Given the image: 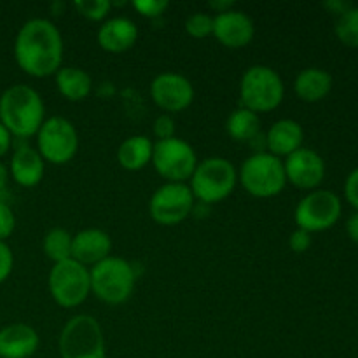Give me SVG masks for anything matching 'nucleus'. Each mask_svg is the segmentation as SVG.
I'll list each match as a JSON object with an SVG mask.
<instances>
[{"label":"nucleus","instance_id":"1","mask_svg":"<svg viewBox=\"0 0 358 358\" xmlns=\"http://www.w3.org/2000/svg\"><path fill=\"white\" fill-rule=\"evenodd\" d=\"M17 66L31 77H49L62 69L63 38L58 27L44 17H34L20 28L14 41Z\"/></svg>","mask_w":358,"mask_h":358},{"label":"nucleus","instance_id":"2","mask_svg":"<svg viewBox=\"0 0 358 358\" xmlns=\"http://www.w3.org/2000/svg\"><path fill=\"white\" fill-rule=\"evenodd\" d=\"M44 101L31 86L14 84L0 96V122L16 138L37 135L44 124Z\"/></svg>","mask_w":358,"mask_h":358},{"label":"nucleus","instance_id":"3","mask_svg":"<svg viewBox=\"0 0 358 358\" xmlns=\"http://www.w3.org/2000/svg\"><path fill=\"white\" fill-rule=\"evenodd\" d=\"M285 94L282 77L266 65H254L245 70L240 83L241 105L255 114H266L280 107Z\"/></svg>","mask_w":358,"mask_h":358},{"label":"nucleus","instance_id":"4","mask_svg":"<svg viewBox=\"0 0 358 358\" xmlns=\"http://www.w3.org/2000/svg\"><path fill=\"white\" fill-rule=\"evenodd\" d=\"M238 180L254 198H275L285 189L283 161L269 152H255L243 161Z\"/></svg>","mask_w":358,"mask_h":358},{"label":"nucleus","instance_id":"5","mask_svg":"<svg viewBox=\"0 0 358 358\" xmlns=\"http://www.w3.org/2000/svg\"><path fill=\"white\" fill-rule=\"evenodd\" d=\"M91 292L107 304H122L129 299L136 283L133 264L121 257H107L90 269Z\"/></svg>","mask_w":358,"mask_h":358},{"label":"nucleus","instance_id":"6","mask_svg":"<svg viewBox=\"0 0 358 358\" xmlns=\"http://www.w3.org/2000/svg\"><path fill=\"white\" fill-rule=\"evenodd\" d=\"M238 184V171L231 161L224 157H208L196 166L191 177V191L194 199L203 205H213L229 198Z\"/></svg>","mask_w":358,"mask_h":358},{"label":"nucleus","instance_id":"7","mask_svg":"<svg viewBox=\"0 0 358 358\" xmlns=\"http://www.w3.org/2000/svg\"><path fill=\"white\" fill-rule=\"evenodd\" d=\"M62 358H107L100 324L91 315H76L59 334Z\"/></svg>","mask_w":358,"mask_h":358},{"label":"nucleus","instance_id":"8","mask_svg":"<svg viewBox=\"0 0 358 358\" xmlns=\"http://www.w3.org/2000/svg\"><path fill=\"white\" fill-rule=\"evenodd\" d=\"M49 294L62 308H77L91 294L90 269L73 259L58 262L49 271Z\"/></svg>","mask_w":358,"mask_h":358},{"label":"nucleus","instance_id":"9","mask_svg":"<svg viewBox=\"0 0 358 358\" xmlns=\"http://www.w3.org/2000/svg\"><path fill=\"white\" fill-rule=\"evenodd\" d=\"M150 163L164 180L184 184L185 180H191L198 166V157L191 143L173 136L168 140H157L154 143Z\"/></svg>","mask_w":358,"mask_h":358},{"label":"nucleus","instance_id":"10","mask_svg":"<svg viewBox=\"0 0 358 358\" xmlns=\"http://www.w3.org/2000/svg\"><path fill=\"white\" fill-rule=\"evenodd\" d=\"M37 150L42 159L51 164H65L79 150V135L69 119L55 117L44 121L37 133Z\"/></svg>","mask_w":358,"mask_h":358},{"label":"nucleus","instance_id":"11","mask_svg":"<svg viewBox=\"0 0 358 358\" xmlns=\"http://www.w3.org/2000/svg\"><path fill=\"white\" fill-rule=\"evenodd\" d=\"M194 210V196L187 184L161 185L149 201V213L161 226H177Z\"/></svg>","mask_w":358,"mask_h":358},{"label":"nucleus","instance_id":"12","mask_svg":"<svg viewBox=\"0 0 358 358\" xmlns=\"http://www.w3.org/2000/svg\"><path fill=\"white\" fill-rule=\"evenodd\" d=\"M341 217V199L332 191H313L296 208V224L306 233H318L334 226Z\"/></svg>","mask_w":358,"mask_h":358},{"label":"nucleus","instance_id":"13","mask_svg":"<svg viewBox=\"0 0 358 358\" xmlns=\"http://www.w3.org/2000/svg\"><path fill=\"white\" fill-rule=\"evenodd\" d=\"M154 103L164 112H182L194 100V87L187 77L175 72H164L154 77L150 84Z\"/></svg>","mask_w":358,"mask_h":358},{"label":"nucleus","instance_id":"14","mask_svg":"<svg viewBox=\"0 0 358 358\" xmlns=\"http://www.w3.org/2000/svg\"><path fill=\"white\" fill-rule=\"evenodd\" d=\"M283 168H285L287 182L296 185L297 189L318 187L325 177V163L322 156L306 147H301L296 152L287 156Z\"/></svg>","mask_w":358,"mask_h":358},{"label":"nucleus","instance_id":"15","mask_svg":"<svg viewBox=\"0 0 358 358\" xmlns=\"http://www.w3.org/2000/svg\"><path fill=\"white\" fill-rule=\"evenodd\" d=\"M213 37L231 49L245 48L255 35L254 21L243 10L231 9L213 17Z\"/></svg>","mask_w":358,"mask_h":358},{"label":"nucleus","instance_id":"16","mask_svg":"<svg viewBox=\"0 0 358 358\" xmlns=\"http://www.w3.org/2000/svg\"><path fill=\"white\" fill-rule=\"evenodd\" d=\"M112 240L101 229H83L72 236V259L87 266H94L110 257Z\"/></svg>","mask_w":358,"mask_h":358},{"label":"nucleus","instance_id":"17","mask_svg":"<svg viewBox=\"0 0 358 358\" xmlns=\"http://www.w3.org/2000/svg\"><path fill=\"white\" fill-rule=\"evenodd\" d=\"M37 331L27 324L0 329V358H30L38 350Z\"/></svg>","mask_w":358,"mask_h":358},{"label":"nucleus","instance_id":"18","mask_svg":"<svg viewBox=\"0 0 358 358\" xmlns=\"http://www.w3.org/2000/svg\"><path fill=\"white\" fill-rule=\"evenodd\" d=\"M138 28L129 17H110L98 30V44L107 52H124L135 45Z\"/></svg>","mask_w":358,"mask_h":358},{"label":"nucleus","instance_id":"19","mask_svg":"<svg viewBox=\"0 0 358 358\" xmlns=\"http://www.w3.org/2000/svg\"><path fill=\"white\" fill-rule=\"evenodd\" d=\"M44 159L37 149L20 145L10 157V177L21 187H35L44 178Z\"/></svg>","mask_w":358,"mask_h":358},{"label":"nucleus","instance_id":"20","mask_svg":"<svg viewBox=\"0 0 358 358\" xmlns=\"http://www.w3.org/2000/svg\"><path fill=\"white\" fill-rule=\"evenodd\" d=\"M266 147L268 152L276 157L290 156L301 149L304 140L303 126L294 119H280L266 133Z\"/></svg>","mask_w":358,"mask_h":358},{"label":"nucleus","instance_id":"21","mask_svg":"<svg viewBox=\"0 0 358 358\" xmlns=\"http://www.w3.org/2000/svg\"><path fill=\"white\" fill-rule=\"evenodd\" d=\"M154 143L145 135H133L126 138L117 149V161L124 170L140 171L152 161Z\"/></svg>","mask_w":358,"mask_h":358},{"label":"nucleus","instance_id":"22","mask_svg":"<svg viewBox=\"0 0 358 358\" xmlns=\"http://www.w3.org/2000/svg\"><path fill=\"white\" fill-rule=\"evenodd\" d=\"M294 90L301 100L315 103V101L324 100L331 93L332 77L322 69H306L296 77Z\"/></svg>","mask_w":358,"mask_h":358},{"label":"nucleus","instance_id":"23","mask_svg":"<svg viewBox=\"0 0 358 358\" xmlns=\"http://www.w3.org/2000/svg\"><path fill=\"white\" fill-rule=\"evenodd\" d=\"M55 76L58 91L69 101L86 100L93 90L91 76L79 66H62Z\"/></svg>","mask_w":358,"mask_h":358},{"label":"nucleus","instance_id":"24","mask_svg":"<svg viewBox=\"0 0 358 358\" xmlns=\"http://www.w3.org/2000/svg\"><path fill=\"white\" fill-rule=\"evenodd\" d=\"M227 135L236 142H254L261 135V119L259 114L241 107L229 115L226 122Z\"/></svg>","mask_w":358,"mask_h":358},{"label":"nucleus","instance_id":"25","mask_svg":"<svg viewBox=\"0 0 358 358\" xmlns=\"http://www.w3.org/2000/svg\"><path fill=\"white\" fill-rule=\"evenodd\" d=\"M42 248H44V254L48 255V259H51L55 264L72 259V234L62 227L51 229L44 236Z\"/></svg>","mask_w":358,"mask_h":358},{"label":"nucleus","instance_id":"26","mask_svg":"<svg viewBox=\"0 0 358 358\" xmlns=\"http://www.w3.org/2000/svg\"><path fill=\"white\" fill-rule=\"evenodd\" d=\"M336 35L350 48H358V7H350L336 21Z\"/></svg>","mask_w":358,"mask_h":358},{"label":"nucleus","instance_id":"27","mask_svg":"<svg viewBox=\"0 0 358 358\" xmlns=\"http://www.w3.org/2000/svg\"><path fill=\"white\" fill-rule=\"evenodd\" d=\"M73 7L86 20L101 21L110 13L112 3L108 0H77Z\"/></svg>","mask_w":358,"mask_h":358},{"label":"nucleus","instance_id":"28","mask_svg":"<svg viewBox=\"0 0 358 358\" xmlns=\"http://www.w3.org/2000/svg\"><path fill=\"white\" fill-rule=\"evenodd\" d=\"M185 31L194 38H205L213 34V17L206 13H194L185 21Z\"/></svg>","mask_w":358,"mask_h":358},{"label":"nucleus","instance_id":"29","mask_svg":"<svg viewBox=\"0 0 358 358\" xmlns=\"http://www.w3.org/2000/svg\"><path fill=\"white\" fill-rule=\"evenodd\" d=\"M16 227V217L10 210L9 203L0 196V241H6Z\"/></svg>","mask_w":358,"mask_h":358},{"label":"nucleus","instance_id":"30","mask_svg":"<svg viewBox=\"0 0 358 358\" xmlns=\"http://www.w3.org/2000/svg\"><path fill=\"white\" fill-rule=\"evenodd\" d=\"M131 6L143 17H159L168 9L166 0H135Z\"/></svg>","mask_w":358,"mask_h":358},{"label":"nucleus","instance_id":"31","mask_svg":"<svg viewBox=\"0 0 358 358\" xmlns=\"http://www.w3.org/2000/svg\"><path fill=\"white\" fill-rule=\"evenodd\" d=\"M154 135L157 140H168L175 136V121L171 119L170 114H161L159 117L154 121Z\"/></svg>","mask_w":358,"mask_h":358},{"label":"nucleus","instance_id":"32","mask_svg":"<svg viewBox=\"0 0 358 358\" xmlns=\"http://www.w3.org/2000/svg\"><path fill=\"white\" fill-rule=\"evenodd\" d=\"M14 268V255L6 241H0V283L6 282Z\"/></svg>","mask_w":358,"mask_h":358},{"label":"nucleus","instance_id":"33","mask_svg":"<svg viewBox=\"0 0 358 358\" xmlns=\"http://www.w3.org/2000/svg\"><path fill=\"white\" fill-rule=\"evenodd\" d=\"M289 245L296 254H303V252H306L308 248L311 247V234L303 229L294 231V233L290 234Z\"/></svg>","mask_w":358,"mask_h":358},{"label":"nucleus","instance_id":"34","mask_svg":"<svg viewBox=\"0 0 358 358\" xmlns=\"http://www.w3.org/2000/svg\"><path fill=\"white\" fill-rule=\"evenodd\" d=\"M345 194L350 205L355 206L358 210V168H355V170L348 175V178H346Z\"/></svg>","mask_w":358,"mask_h":358},{"label":"nucleus","instance_id":"35","mask_svg":"<svg viewBox=\"0 0 358 358\" xmlns=\"http://www.w3.org/2000/svg\"><path fill=\"white\" fill-rule=\"evenodd\" d=\"M10 145H13V135H10L6 129V126L0 122V157H3L9 152Z\"/></svg>","mask_w":358,"mask_h":358},{"label":"nucleus","instance_id":"36","mask_svg":"<svg viewBox=\"0 0 358 358\" xmlns=\"http://www.w3.org/2000/svg\"><path fill=\"white\" fill-rule=\"evenodd\" d=\"M346 231H348V236L352 238L355 243H358V212L353 213L348 219V224H346Z\"/></svg>","mask_w":358,"mask_h":358},{"label":"nucleus","instance_id":"37","mask_svg":"<svg viewBox=\"0 0 358 358\" xmlns=\"http://www.w3.org/2000/svg\"><path fill=\"white\" fill-rule=\"evenodd\" d=\"M325 7H329V9L336 10V13H338L339 16H341V14L345 13V10H348L350 7H352V3H348V2H325Z\"/></svg>","mask_w":358,"mask_h":358},{"label":"nucleus","instance_id":"38","mask_svg":"<svg viewBox=\"0 0 358 358\" xmlns=\"http://www.w3.org/2000/svg\"><path fill=\"white\" fill-rule=\"evenodd\" d=\"M7 180H9V170L6 168V164L0 163V196H2L3 191H6Z\"/></svg>","mask_w":358,"mask_h":358},{"label":"nucleus","instance_id":"39","mask_svg":"<svg viewBox=\"0 0 358 358\" xmlns=\"http://www.w3.org/2000/svg\"><path fill=\"white\" fill-rule=\"evenodd\" d=\"M210 7H212V9H215L217 14H220V13H226V10L233 9V2H231V0H227V2H212L210 3Z\"/></svg>","mask_w":358,"mask_h":358}]
</instances>
